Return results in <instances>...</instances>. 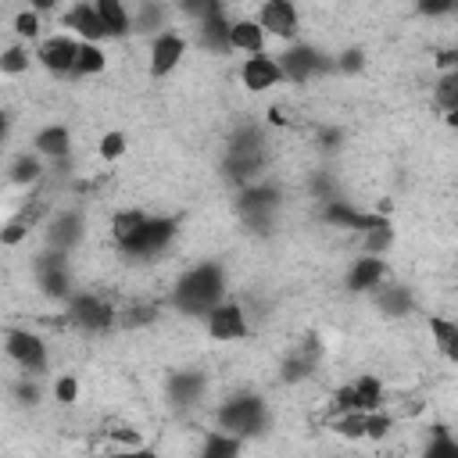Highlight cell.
<instances>
[{"mask_svg": "<svg viewBox=\"0 0 458 458\" xmlns=\"http://www.w3.org/2000/svg\"><path fill=\"white\" fill-rule=\"evenodd\" d=\"M222 268L218 265H197L172 286V304L186 315H208L222 301Z\"/></svg>", "mask_w": 458, "mask_h": 458, "instance_id": "1", "label": "cell"}, {"mask_svg": "<svg viewBox=\"0 0 458 458\" xmlns=\"http://www.w3.org/2000/svg\"><path fill=\"white\" fill-rule=\"evenodd\" d=\"M172 233H175L172 218H150V215H147L118 247H122L125 254H132V258H154V254H161V250L168 247Z\"/></svg>", "mask_w": 458, "mask_h": 458, "instance_id": "2", "label": "cell"}, {"mask_svg": "<svg viewBox=\"0 0 458 458\" xmlns=\"http://www.w3.org/2000/svg\"><path fill=\"white\" fill-rule=\"evenodd\" d=\"M4 354L29 376H39L43 369H47V344H43V336H36V333H29V329H7L4 333Z\"/></svg>", "mask_w": 458, "mask_h": 458, "instance_id": "3", "label": "cell"}, {"mask_svg": "<svg viewBox=\"0 0 458 458\" xmlns=\"http://www.w3.org/2000/svg\"><path fill=\"white\" fill-rule=\"evenodd\" d=\"M218 426L225 433H258L265 426V401L261 397H233L218 408Z\"/></svg>", "mask_w": 458, "mask_h": 458, "instance_id": "4", "label": "cell"}, {"mask_svg": "<svg viewBox=\"0 0 458 458\" xmlns=\"http://www.w3.org/2000/svg\"><path fill=\"white\" fill-rule=\"evenodd\" d=\"M182 57H186V36L161 32V36H154V43L147 50V72L154 79H165V75H172L182 64Z\"/></svg>", "mask_w": 458, "mask_h": 458, "instance_id": "5", "label": "cell"}, {"mask_svg": "<svg viewBox=\"0 0 458 458\" xmlns=\"http://www.w3.org/2000/svg\"><path fill=\"white\" fill-rule=\"evenodd\" d=\"M254 21L265 29V36H279V39H293L301 29V14L293 0H261Z\"/></svg>", "mask_w": 458, "mask_h": 458, "instance_id": "6", "label": "cell"}, {"mask_svg": "<svg viewBox=\"0 0 458 458\" xmlns=\"http://www.w3.org/2000/svg\"><path fill=\"white\" fill-rule=\"evenodd\" d=\"M250 329H247V311L240 304H215L208 311V336L218 340V344H233V340H243Z\"/></svg>", "mask_w": 458, "mask_h": 458, "instance_id": "7", "label": "cell"}, {"mask_svg": "<svg viewBox=\"0 0 458 458\" xmlns=\"http://www.w3.org/2000/svg\"><path fill=\"white\" fill-rule=\"evenodd\" d=\"M68 318H72L79 329H86V333H104V329L114 326V308H111L107 301L93 297V293H82V297L72 301Z\"/></svg>", "mask_w": 458, "mask_h": 458, "instance_id": "8", "label": "cell"}, {"mask_svg": "<svg viewBox=\"0 0 458 458\" xmlns=\"http://www.w3.org/2000/svg\"><path fill=\"white\" fill-rule=\"evenodd\" d=\"M240 82H243L250 93H265V89H272V86L283 82V68H279L276 57H268V54L261 50V54H250V57L243 61Z\"/></svg>", "mask_w": 458, "mask_h": 458, "instance_id": "9", "label": "cell"}, {"mask_svg": "<svg viewBox=\"0 0 458 458\" xmlns=\"http://www.w3.org/2000/svg\"><path fill=\"white\" fill-rule=\"evenodd\" d=\"M75 54H79V43L72 36H50L39 43L36 50V61L50 72V75H64L75 68Z\"/></svg>", "mask_w": 458, "mask_h": 458, "instance_id": "10", "label": "cell"}, {"mask_svg": "<svg viewBox=\"0 0 458 458\" xmlns=\"http://www.w3.org/2000/svg\"><path fill=\"white\" fill-rule=\"evenodd\" d=\"M279 68H283V79H293V82H308L322 61L315 54V47H290L286 54H279Z\"/></svg>", "mask_w": 458, "mask_h": 458, "instance_id": "11", "label": "cell"}, {"mask_svg": "<svg viewBox=\"0 0 458 458\" xmlns=\"http://www.w3.org/2000/svg\"><path fill=\"white\" fill-rule=\"evenodd\" d=\"M229 50L261 54L265 50V29L254 18H233L229 21Z\"/></svg>", "mask_w": 458, "mask_h": 458, "instance_id": "12", "label": "cell"}, {"mask_svg": "<svg viewBox=\"0 0 458 458\" xmlns=\"http://www.w3.org/2000/svg\"><path fill=\"white\" fill-rule=\"evenodd\" d=\"M383 272H386L383 258H379V254H365V258H358V261L351 265V272H347V290H354V293H365V290L379 286Z\"/></svg>", "mask_w": 458, "mask_h": 458, "instance_id": "13", "label": "cell"}, {"mask_svg": "<svg viewBox=\"0 0 458 458\" xmlns=\"http://www.w3.org/2000/svg\"><path fill=\"white\" fill-rule=\"evenodd\" d=\"M64 25L68 29H75L82 39H89V43H100L107 32H104V21L97 18V11H93V4H86V0H79L68 14H64Z\"/></svg>", "mask_w": 458, "mask_h": 458, "instance_id": "14", "label": "cell"}, {"mask_svg": "<svg viewBox=\"0 0 458 458\" xmlns=\"http://www.w3.org/2000/svg\"><path fill=\"white\" fill-rule=\"evenodd\" d=\"M93 11L104 21V32L107 36H125L129 25H132V14H129L125 0H93Z\"/></svg>", "mask_w": 458, "mask_h": 458, "instance_id": "15", "label": "cell"}, {"mask_svg": "<svg viewBox=\"0 0 458 458\" xmlns=\"http://www.w3.org/2000/svg\"><path fill=\"white\" fill-rule=\"evenodd\" d=\"M32 143H36V150L47 154V157H68V150H72V132H68L64 125H47V129L36 132Z\"/></svg>", "mask_w": 458, "mask_h": 458, "instance_id": "16", "label": "cell"}, {"mask_svg": "<svg viewBox=\"0 0 458 458\" xmlns=\"http://www.w3.org/2000/svg\"><path fill=\"white\" fill-rule=\"evenodd\" d=\"M104 68H107V54H104L97 43L82 39V43H79V54H75V68H72V72H79V75H100Z\"/></svg>", "mask_w": 458, "mask_h": 458, "instance_id": "17", "label": "cell"}, {"mask_svg": "<svg viewBox=\"0 0 458 458\" xmlns=\"http://www.w3.org/2000/svg\"><path fill=\"white\" fill-rule=\"evenodd\" d=\"M429 333H433V340H437V351H440L444 358H454L458 326H454L451 318H444V315H429Z\"/></svg>", "mask_w": 458, "mask_h": 458, "instance_id": "18", "label": "cell"}, {"mask_svg": "<svg viewBox=\"0 0 458 458\" xmlns=\"http://www.w3.org/2000/svg\"><path fill=\"white\" fill-rule=\"evenodd\" d=\"M29 64H32V57H29V50L25 47H18V43H11V47H4L0 50V75H25L29 72Z\"/></svg>", "mask_w": 458, "mask_h": 458, "instance_id": "19", "label": "cell"}, {"mask_svg": "<svg viewBox=\"0 0 458 458\" xmlns=\"http://www.w3.org/2000/svg\"><path fill=\"white\" fill-rule=\"evenodd\" d=\"M433 93H437V104L444 107V114H451V111L458 107V72H454V68H451V72H444Z\"/></svg>", "mask_w": 458, "mask_h": 458, "instance_id": "20", "label": "cell"}, {"mask_svg": "<svg viewBox=\"0 0 458 458\" xmlns=\"http://www.w3.org/2000/svg\"><path fill=\"white\" fill-rule=\"evenodd\" d=\"M29 229H32V215H29V211H21L18 218H11V222L0 229V243L14 247V243H21V240L29 236Z\"/></svg>", "mask_w": 458, "mask_h": 458, "instance_id": "21", "label": "cell"}, {"mask_svg": "<svg viewBox=\"0 0 458 458\" xmlns=\"http://www.w3.org/2000/svg\"><path fill=\"white\" fill-rule=\"evenodd\" d=\"M218 11H225L222 0H179V14L193 18V25H197L200 18H208V14H218Z\"/></svg>", "mask_w": 458, "mask_h": 458, "instance_id": "22", "label": "cell"}, {"mask_svg": "<svg viewBox=\"0 0 458 458\" xmlns=\"http://www.w3.org/2000/svg\"><path fill=\"white\" fill-rule=\"evenodd\" d=\"M39 172H43V168H39V161H36V157H29V154H21V157H14V161H11V182H21V186H25V182H36V179H39Z\"/></svg>", "mask_w": 458, "mask_h": 458, "instance_id": "23", "label": "cell"}, {"mask_svg": "<svg viewBox=\"0 0 458 458\" xmlns=\"http://www.w3.org/2000/svg\"><path fill=\"white\" fill-rule=\"evenodd\" d=\"M97 154L104 157V161H114V157H122L125 154V132H104L100 136V143H97Z\"/></svg>", "mask_w": 458, "mask_h": 458, "instance_id": "24", "label": "cell"}, {"mask_svg": "<svg viewBox=\"0 0 458 458\" xmlns=\"http://www.w3.org/2000/svg\"><path fill=\"white\" fill-rule=\"evenodd\" d=\"M14 32L21 39H36L39 36V11H18L14 14Z\"/></svg>", "mask_w": 458, "mask_h": 458, "instance_id": "25", "label": "cell"}, {"mask_svg": "<svg viewBox=\"0 0 458 458\" xmlns=\"http://www.w3.org/2000/svg\"><path fill=\"white\" fill-rule=\"evenodd\" d=\"M54 397H57L61 404H75V401H79V379H75V376H61V379L54 383Z\"/></svg>", "mask_w": 458, "mask_h": 458, "instance_id": "26", "label": "cell"}, {"mask_svg": "<svg viewBox=\"0 0 458 458\" xmlns=\"http://www.w3.org/2000/svg\"><path fill=\"white\" fill-rule=\"evenodd\" d=\"M415 11H419L422 18H444V14L454 11V0H419Z\"/></svg>", "mask_w": 458, "mask_h": 458, "instance_id": "27", "label": "cell"}, {"mask_svg": "<svg viewBox=\"0 0 458 458\" xmlns=\"http://www.w3.org/2000/svg\"><path fill=\"white\" fill-rule=\"evenodd\" d=\"M240 444L233 440V437H211L208 444H204V454H233Z\"/></svg>", "mask_w": 458, "mask_h": 458, "instance_id": "28", "label": "cell"}, {"mask_svg": "<svg viewBox=\"0 0 458 458\" xmlns=\"http://www.w3.org/2000/svg\"><path fill=\"white\" fill-rule=\"evenodd\" d=\"M29 4H32V11H54L61 0H29Z\"/></svg>", "mask_w": 458, "mask_h": 458, "instance_id": "29", "label": "cell"}, {"mask_svg": "<svg viewBox=\"0 0 458 458\" xmlns=\"http://www.w3.org/2000/svg\"><path fill=\"white\" fill-rule=\"evenodd\" d=\"M4 136H7V114L0 111V143H4Z\"/></svg>", "mask_w": 458, "mask_h": 458, "instance_id": "30", "label": "cell"}]
</instances>
